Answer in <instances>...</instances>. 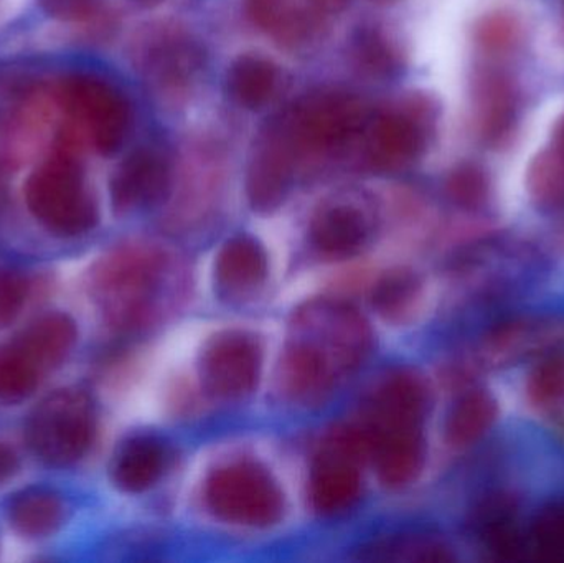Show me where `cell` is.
<instances>
[{
    "label": "cell",
    "mask_w": 564,
    "mask_h": 563,
    "mask_svg": "<svg viewBox=\"0 0 564 563\" xmlns=\"http://www.w3.org/2000/svg\"><path fill=\"white\" fill-rule=\"evenodd\" d=\"M39 3L46 15L66 22L88 19L96 7V0H39Z\"/></svg>",
    "instance_id": "1f68e13d"
},
{
    "label": "cell",
    "mask_w": 564,
    "mask_h": 563,
    "mask_svg": "<svg viewBox=\"0 0 564 563\" xmlns=\"http://www.w3.org/2000/svg\"><path fill=\"white\" fill-rule=\"evenodd\" d=\"M162 268L161 253L141 245L116 248L93 264L89 291L109 326L132 331L145 323Z\"/></svg>",
    "instance_id": "6da1fadb"
},
{
    "label": "cell",
    "mask_w": 564,
    "mask_h": 563,
    "mask_svg": "<svg viewBox=\"0 0 564 563\" xmlns=\"http://www.w3.org/2000/svg\"><path fill=\"white\" fill-rule=\"evenodd\" d=\"M29 294L26 278L12 268L0 267V329L15 323Z\"/></svg>",
    "instance_id": "f546056e"
},
{
    "label": "cell",
    "mask_w": 564,
    "mask_h": 563,
    "mask_svg": "<svg viewBox=\"0 0 564 563\" xmlns=\"http://www.w3.org/2000/svg\"><path fill=\"white\" fill-rule=\"evenodd\" d=\"M42 372L15 346L0 344V402L19 403L39 387Z\"/></svg>",
    "instance_id": "d4e9b609"
},
{
    "label": "cell",
    "mask_w": 564,
    "mask_h": 563,
    "mask_svg": "<svg viewBox=\"0 0 564 563\" xmlns=\"http://www.w3.org/2000/svg\"><path fill=\"white\" fill-rule=\"evenodd\" d=\"M281 72L271 59L260 55H241L227 73V89L237 105L261 109L274 98L280 88Z\"/></svg>",
    "instance_id": "7402d4cb"
},
{
    "label": "cell",
    "mask_w": 564,
    "mask_h": 563,
    "mask_svg": "<svg viewBox=\"0 0 564 563\" xmlns=\"http://www.w3.org/2000/svg\"><path fill=\"white\" fill-rule=\"evenodd\" d=\"M553 142H555V148L562 149L564 152V116L553 131Z\"/></svg>",
    "instance_id": "e575fe53"
},
{
    "label": "cell",
    "mask_w": 564,
    "mask_h": 563,
    "mask_svg": "<svg viewBox=\"0 0 564 563\" xmlns=\"http://www.w3.org/2000/svg\"><path fill=\"white\" fill-rule=\"evenodd\" d=\"M482 405L477 400L470 399L460 403L459 409L451 420L449 435L454 442L463 443L473 439L474 433L482 422Z\"/></svg>",
    "instance_id": "4dcf8cb0"
},
{
    "label": "cell",
    "mask_w": 564,
    "mask_h": 563,
    "mask_svg": "<svg viewBox=\"0 0 564 563\" xmlns=\"http://www.w3.org/2000/svg\"><path fill=\"white\" fill-rule=\"evenodd\" d=\"M297 155L280 119L271 122L248 165L247 192L254 210L270 214L284 204L291 191Z\"/></svg>",
    "instance_id": "9c48e42d"
},
{
    "label": "cell",
    "mask_w": 564,
    "mask_h": 563,
    "mask_svg": "<svg viewBox=\"0 0 564 563\" xmlns=\"http://www.w3.org/2000/svg\"><path fill=\"white\" fill-rule=\"evenodd\" d=\"M474 36L484 52L500 55L516 48L522 36V25L512 13L499 10L487 13L477 22Z\"/></svg>",
    "instance_id": "4316f807"
},
{
    "label": "cell",
    "mask_w": 564,
    "mask_h": 563,
    "mask_svg": "<svg viewBox=\"0 0 564 563\" xmlns=\"http://www.w3.org/2000/svg\"><path fill=\"white\" fill-rule=\"evenodd\" d=\"M68 505L62 492L45 486H30L10 496L6 516L10 528L25 539L56 534L68 519Z\"/></svg>",
    "instance_id": "2e32d148"
},
{
    "label": "cell",
    "mask_w": 564,
    "mask_h": 563,
    "mask_svg": "<svg viewBox=\"0 0 564 563\" xmlns=\"http://www.w3.org/2000/svg\"><path fill=\"white\" fill-rule=\"evenodd\" d=\"M424 396L420 380L410 373H393L375 390L368 409L367 426L370 429H394V426H420L423 419Z\"/></svg>",
    "instance_id": "ac0fdd59"
},
{
    "label": "cell",
    "mask_w": 564,
    "mask_h": 563,
    "mask_svg": "<svg viewBox=\"0 0 564 563\" xmlns=\"http://www.w3.org/2000/svg\"><path fill=\"white\" fill-rule=\"evenodd\" d=\"M204 65L200 46L181 30H161L145 43L142 68L162 95H182Z\"/></svg>",
    "instance_id": "8fae6325"
},
{
    "label": "cell",
    "mask_w": 564,
    "mask_h": 563,
    "mask_svg": "<svg viewBox=\"0 0 564 563\" xmlns=\"http://www.w3.org/2000/svg\"><path fill=\"white\" fill-rule=\"evenodd\" d=\"M474 122L484 144L499 148L509 141L517 119V95L506 73L484 69L473 85Z\"/></svg>",
    "instance_id": "7c38bea8"
},
{
    "label": "cell",
    "mask_w": 564,
    "mask_h": 563,
    "mask_svg": "<svg viewBox=\"0 0 564 563\" xmlns=\"http://www.w3.org/2000/svg\"><path fill=\"white\" fill-rule=\"evenodd\" d=\"M95 435V402L78 387H66L46 396L32 410L25 425L26 445L33 455L55 468L85 458Z\"/></svg>",
    "instance_id": "3957f363"
},
{
    "label": "cell",
    "mask_w": 564,
    "mask_h": 563,
    "mask_svg": "<svg viewBox=\"0 0 564 563\" xmlns=\"http://www.w3.org/2000/svg\"><path fill=\"white\" fill-rule=\"evenodd\" d=\"M135 2L142 3V6L145 7H152L158 6V3H161L162 0H135Z\"/></svg>",
    "instance_id": "d590c367"
},
{
    "label": "cell",
    "mask_w": 564,
    "mask_h": 563,
    "mask_svg": "<svg viewBox=\"0 0 564 563\" xmlns=\"http://www.w3.org/2000/svg\"><path fill=\"white\" fill-rule=\"evenodd\" d=\"M205 501L218 519L245 528H270L284 512L280 486L253 462L231 463L212 473Z\"/></svg>",
    "instance_id": "8992f818"
},
{
    "label": "cell",
    "mask_w": 564,
    "mask_h": 563,
    "mask_svg": "<svg viewBox=\"0 0 564 563\" xmlns=\"http://www.w3.org/2000/svg\"><path fill=\"white\" fill-rule=\"evenodd\" d=\"M337 367L311 344L295 340L281 362V390L302 405L324 402L335 382Z\"/></svg>",
    "instance_id": "9a60e30c"
},
{
    "label": "cell",
    "mask_w": 564,
    "mask_h": 563,
    "mask_svg": "<svg viewBox=\"0 0 564 563\" xmlns=\"http://www.w3.org/2000/svg\"><path fill=\"white\" fill-rule=\"evenodd\" d=\"M371 3H377V6H391V3H397L398 0H370Z\"/></svg>",
    "instance_id": "8d00e7d4"
},
{
    "label": "cell",
    "mask_w": 564,
    "mask_h": 563,
    "mask_svg": "<svg viewBox=\"0 0 564 563\" xmlns=\"http://www.w3.org/2000/svg\"><path fill=\"white\" fill-rule=\"evenodd\" d=\"M489 191L486 171L473 162L457 165L447 175L446 192L454 204L474 208L482 204Z\"/></svg>",
    "instance_id": "f1b7e54d"
},
{
    "label": "cell",
    "mask_w": 564,
    "mask_h": 563,
    "mask_svg": "<svg viewBox=\"0 0 564 563\" xmlns=\"http://www.w3.org/2000/svg\"><path fill=\"white\" fill-rule=\"evenodd\" d=\"M307 3L317 12L334 13L344 10L350 0H307Z\"/></svg>",
    "instance_id": "836d02e7"
},
{
    "label": "cell",
    "mask_w": 564,
    "mask_h": 563,
    "mask_svg": "<svg viewBox=\"0 0 564 563\" xmlns=\"http://www.w3.org/2000/svg\"><path fill=\"white\" fill-rule=\"evenodd\" d=\"M260 372L261 349L248 334H220L202 354V383L208 393L220 399L248 396L257 387Z\"/></svg>",
    "instance_id": "ba28073f"
},
{
    "label": "cell",
    "mask_w": 564,
    "mask_h": 563,
    "mask_svg": "<svg viewBox=\"0 0 564 563\" xmlns=\"http://www.w3.org/2000/svg\"><path fill=\"white\" fill-rule=\"evenodd\" d=\"M368 121L365 102L345 91L305 96L280 119L297 154H327L354 141Z\"/></svg>",
    "instance_id": "277c9868"
},
{
    "label": "cell",
    "mask_w": 564,
    "mask_h": 563,
    "mask_svg": "<svg viewBox=\"0 0 564 563\" xmlns=\"http://www.w3.org/2000/svg\"><path fill=\"white\" fill-rule=\"evenodd\" d=\"M268 257L260 241L241 235L227 241L215 263L217 283L230 294L248 293L263 283Z\"/></svg>",
    "instance_id": "44dd1931"
},
{
    "label": "cell",
    "mask_w": 564,
    "mask_h": 563,
    "mask_svg": "<svg viewBox=\"0 0 564 563\" xmlns=\"http://www.w3.org/2000/svg\"><path fill=\"white\" fill-rule=\"evenodd\" d=\"M527 184L536 201L564 205V152L552 148L540 152L529 167Z\"/></svg>",
    "instance_id": "484cf974"
},
{
    "label": "cell",
    "mask_w": 564,
    "mask_h": 563,
    "mask_svg": "<svg viewBox=\"0 0 564 563\" xmlns=\"http://www.w3.org/2000/svg\"><path fill=\"white\" fill-rule=\"evenodd\" d=\"M436 118V105L424 95L410 96L383 109L368 131V162L378 171L406 167L423 154Z\"/></svg>",
    "instance_id": "52a82bcc"
},
{
    "label": "cell",
    "mask_w": 564,
    "mask_h": 563,
    "mask_svg": "<svg viewBox=\"0 0 564 563\" xmlns=\"http://www.w3.org/2000/svg\"><path fill=\"white\" fill-rule=\"evenodd\" d=\"M78 339L76 323L65 313H48L30 323L13 344L32 360L40 372L56 369Z\"/></svg>",
    "instance_id": "d6986e66"
},
{
    "label": "cell",
    "mask_w": 564,
    "mask_h": 563,
    "mask_svg": "<svg viewBox=\"0 0 564 563\" xmlns=\"http://www.w3.org/2000/svg\"><path fill=\"white\" fill-rule=\"evenodd\" d=\"M354 65L371 78L388 79L400 75L404 55L397 40L378 23H364L350 40Z\"/></svg>",
    "instance_id": "cb8c5ba5"
},
{
    "label": "cell",
    "mask_w": 564,
    "mask_h": 563,
    "mask_svg": "<svg viewBox=\"0 0 564 563\" xmlns=\"http://www.w3.org/2000/svg\"><path fill=\"white\" fill-rule=\"evenodd\" d=\"M357 459L325 443L324 452L311 473L312 506L322 516H337L357 505L361 478Z\"/></svg>",
    "instance_id": "4fadbf2b"
},
{
    "label": "cell",
    "mask_w": 564,
    "mask_h": 563,
    "mask_svg": "<svg viewBox=\"0 0 564 563\" xmlns=\"http://www.w3.org/2000/svg\"><path fill=\"white\" fill-rule=\"evenodd\" d=\"M370 235V224L354 205H328L311 221V241L328 257H347L364 247Z\"/></svg>",
    "instance_id": "ffe728a7"
},
{
    "label": "cell",
    "mask_w": 564,
    "mask_h": 563,
    "mask_svg": "<svg viewBox=\"0 0 564 563\" xmlns=\"http://www.w3.org/2000/svg\"><path fill=\"white\" fill-rule=\"evenodd\" d=\"M19 469V456L7 443L0 442V485L12 478Z\"/></svg>",
    "instance_id": "d6a6232c"
},
{
    "label": "cell",
    "mask_w": 564,
    "mask_h": 563,
    "mask_svg": "<svg viewBox=\"0 0 564 563\" xmlns=\"http://www.w3.org/2000/svg\"><path fill=\"white\" fill-rule=\"evenodd\" d=\"M58 101L99 154H115L124 145L132 109L124 93L112 83L86 73L68 76L58 86Z\"/></svg>",
    "instance_id": "5b68a950"
},
{
    "label": "cell",
    "mask_w": 564,
    "mask_h": 563,
    "mask_svg": "<svg viewBox=\"0 0 564 563\" xmlns=\"http://www.w3.org/2000/svg\"><path fill=\"white\" fill-rule=\"evenodd\" d=\"M417 280L410 271L388 273L373 291V306L384 317L401 316L416 296Z\"/></svg>",
    "instance_id": "83f0119b"
},
{
    "label": "cell",
    "mask_w": 564,
    "mask_h": 563,
    "mask_svg": "<svg viewBox=\"0 0 564 563\" xmlns=\"http://www.w3.org/2000/svg\"><path fill=\"white\" fill-rule=\"evenodd\" d=\"M169 465V450L155 436L126 440L111 463V479L124 492H144L158 485Z\"/></svg>",
    "instance_id": "e0dca14e"
},
{
    "label": "cell",
    "mask_w": 564,
    "mask_h": 563,
    "mask_svg": "<svg viewBox=\"0 0 564 563\" xmlns=\"http://www.w3.org/2000/svg\"><path fill=\"white\" fill-rule=\"evenodd\" d=\"M171 187V164L158 149L141 148L119 164L109 182L116 214H131L159 204Z\"/></svg>",
    "instance_id": "30bf717a"
},
{
    "label": "cell",
    "mask_w": 564,
    "mask_h": 563,
    "mask_svg": "<svg viewBox=\"0 0 564 563\" xmlns=\"http://www.w3.org/2000/svg\"><path fill=\"white\" fill-rule=\"evenodd\" d=\"M370 456L377 466L381 483L388 488H403L410 485L423 463V442L420 426L401 429H368Z\"/></svg>",
    "instance_id": "5bb4252c"
},
{
    "label": "cell",
    "mask_w": 564,
    "mask_h": 563,
    "mask_svg": "<svg viewBox=\"0 0 564 563\" xmlns=\"http://www.w3.org/2000/svg\"><path fill=\"white\" fill-rule=\"evenodd\" d=\"M30 214L56 237L88 234L98 224V205L83 174L78 154L55 149L25 182Z\"/></svg>",
    "instance_id": "7a4b0ae2"
},
{
    "label": "cell",
    "mask_w": 564,
    "mask_h": 563,
    "mask_svg": "<svg viewBox=\"0 0 564 563\" xmlns=\"http://www.w3.org/2000/svg\"><path fill=\"white\" fill-rule=\"evenodd\" d=\"M248 19L285 45L305 42L318 29L317 10L295 6L294 0H245Z\"/></svg>",
    "instance_id": "603a6c76"
}]
</instances>
